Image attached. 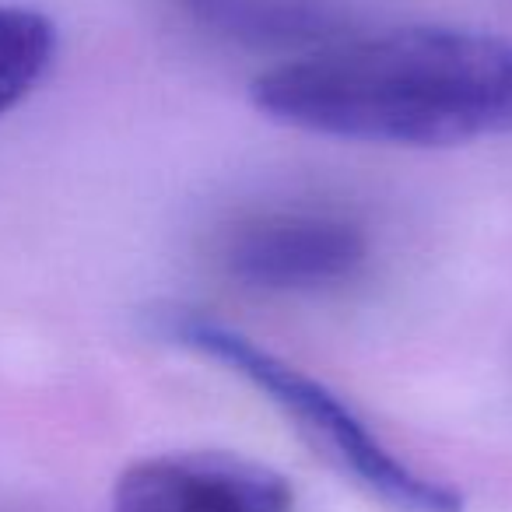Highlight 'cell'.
<instances>
[{
	"label": "cell",
	"instance_id": "1",
	"mask_svg": "<svg viewBox=\"0 0 512 512\" xmlns=\"http://www.w3.org/2000/svg\"><path fill=\"white\" fill-rule=\"evenodd\" d=\"M249 102L281 127L390 148L512 134V39L453 25L351 32L256 74Z\"/></svg>",
	"mask_w": 512,
	"mask_h": 512
},
{
	"label": "cell",
	"instance_id": "2",
	"mask_svg": "<svg viewBox=\"0 0 512 512\" xmlns=\"http://www.w3.org/2000/svg\"><path fill=\"white\" fill-rule=\"evenodd\" d=\"M148 327L165 344L211 358L232 376L246 379L288 421H295V428L323 460L334 463L369 498L390 505L393 512H463V491L411 467L372 432L369 421L348 400L274 351L260 348L242 330L179 302L148 309Z\"/></svg>",
	"mask_w": 512,
	"mask_h": 512
},
{
	"label": "cell",
	"instance_id": "3",
	"mask_svg": "<svg viewBox=\"0 0 512 512\" xmlns=\"http://www.w3.org/2000/svg\"><path fill=\"white\" fill-rule=\"evenodd\" d=\"M369 232L327 207H274L242 218L221 242V267L235 285L267 295H323L369 264Z\"/></svg>",
	"mask_w": 512,
	"mask_h": 512
},
{
	"label": "cell",
	"instance_id": "4",
	"mask_svg": "<svg viewBox=\"0 0 512 512\" xmlns=\"http://www.w3.org/2000/svg\"><path fill=\"white\" fill-rule=\"evenodd\" d=\"M113 512H295L281 470L225 449L134 460L113 484Z\"/></svg>",
	"mask_w": 512,
	"mask_h": 512
},
{
	"label": "cell",
	"instance_id": "5",
	"mask_svg": "<svg viewBox=\"0 0 512 512\" xmlns=\"http://www.w3.org/2000/svg\"><path fill=\"white\" fill-rule=\"evenodd\" d=\"M176 11L197 32L228 46L285 50L288 57L355 32L341 0H176Z\"/></svg>",
	"mask_w": 512,
	"mask_h": 512
},
{
	"label": "cell",
	"instance_id": "6",
	"mask_svg": "<svg viewBox=\"0 0 512 512\" xmlns=\"http://www.w3.org/2000/svg\"><path fill=\"white\" fill-rule=\"evenodd\" d=\"M57 60V25L32 8L0 4V116L29 99Z\"/></svg>",
	"mask_w": 512,
	"mask_h": 512
}]
</instances>
